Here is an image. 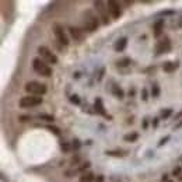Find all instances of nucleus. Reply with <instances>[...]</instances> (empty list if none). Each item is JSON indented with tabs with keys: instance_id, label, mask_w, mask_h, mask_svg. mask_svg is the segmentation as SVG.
Listing matches in <instances>:
<instances>
[{
	"instance_id": "nucleus-34",
	"label": "nucleus",
	"mask_w": 182,
	"mask_h": 182,
	"mask_svg": "<svg viewBox=\"0 0 182 182\" xmlns=\"http://www.w3.org/2000/svg\"><path fill=\"white\" fill-rule=\"evenodd\" d=\"M28 119H31L30 116H25V115L20 116V121H21V122H27V121H28Z\"/></svg>"
},
{
	"instance_id": "nucleus-31",
	"label": "nucleus",
	"mask_w": 182,
	"mask_h": 182,
	"mask_svg": "<svg viewBox=\"0 0 182 182\" xmlns=\"http://www.w3.org/2000/svg\"><path fill=\"white\" fill-rule=\"evenodd\" d=\"M158 123H160V118H154V121L151 122L153 128H157V126H158Z\"/></svg>"
},
{
	"instance_id": "nucleus-8",
	"label": "nucleus",
	"mask_w": 182,
	"mask_h": 182,
	"mask_svg": "<svg viewBox=\"0 0 182 182\" xmlns=\"http://www.w3.org/2000/svg\"><path fill=\"white\" fill-rule=\"evenodd\" d=\"M106 6H108L109 16L112 20H118L122 16V3L115 2V0H109V2H106Z\"/></svg>"
},
{
	"instance_id": "nucleus-26",
	"label": "nucleus",
	"mask_w": 182,
	"mask_h": 182,
	"mask_svg": "<svg viewBox=\"0 0 182 182\" xmlns=\"http://www.w3.org/2000/svg\"><path fill=\"white\" fill-rule=\"evenodd\" d=\"M72 147H73V150H79L80 147H81V143H80V140H79V139H74V140H73Z\"/></svg>"
},
{
	"instance_id": "nucleus-13",
	"label": "nucleus",
	"mask_w": 182,
	"mask_h": 182,
	"mask_svg": "<svg viewBox=\"0 0 182 182\" xmlns=\"http://www.w3.org/2000/svg\"><path fill=\"white\" fill-rule=\"evenodd\" d=\"M126 45H128V38L123 36V38H119V39L115 42L113 49H115V52H123V50L126 49Z\"/></svg>"
},
{
	"instance_id": "nucleus-24",
	"label": "nucleus",
	"mask_w": 182,
	"mask_h": 182,
	"mask_svg": "<svg viewBox=\"0 0 182 182\" xmlns=\"http://www.w3.org/2000/svg\"><path fill=\"white\" fill-rule=\"evenodd\" d=\"M106 156H112V157H125L126 153H121V151H106Z\"/></svg>"
},
{
	"instance_id": "nucleus-38",
	"label": "nucleus",
	"mask_w": 182,
	"mask_h": 182,
	"mask_svg": "<svg viewBox=\"0 0 182 182\" xmlns=\"http://www.w3.org/2000/svg\"><path fill=\"white\" fill-rule=\"evenodd\" d=\"M181 118H182V111H181V112H178V113H176V115L175 116H174V119H181Z\"/></svg>"
},
{
	"instance_id": "nucleus-22",
	"label": "nucleus",
	"mask_w": 182,
	"mask_h": 182,
	"mask_svg": "<svg viewBox=\"0 0 182 182\" xmlns=\"http://www.w3.org/2000/svg\"><path fill=\"white\" fill-rule=\"evenodd\" d=\"M46 129L49 130V132H52L55 136H60V129L58 128V126H52V125H48Z\"/></svg>"
},
{
	"instance_id": "nucleus-7",
	"label": "nucleus",
	"mask_w": 182,
	"mask_h": 182,
	"mask_svg": "<svg viewBox=\"0 0 182 182\" xmlns=\"http://www.w3.org/2000/svg\"><path fill=\"white\" fill-rule=\"evenodd\" d=\"M38 53H39V56L42 60H45V62L48 63V65H56L58 62H59V59H58V56L53 53V50H50L49 48L46 46H38Z\"/></svg>"
},
{
	"instance_id": "nucleus-18",
	"label": "nucleus",
	"mask_w": 182,
	"mask_h": 182,
	"mask_svg": "<svg viewBox=\"0 0 182 182\" xmlns=\"http://www.w3.org/2000/svg\"><path fill=\"white\" fill-rule=\"evenodd\" d=\"M35 118L36 119H39V121H45V122H53V121H55V116L48 115V113H38Z\"/></svg>"
},
{
	"instance_id": "nucleus-28",
	"label": "nucleus",
	"mask_w": 182,
	"mask_h": 182,
	"mask_svg": "<svg viewBox=\"0 0 182 182\" xmlns=\"http://www.w3.org/2000/svg\"><path fill=\"white\" fill-rule=\"evenodd\" d=\"M181 172H182L181 167H176V168H174V171H172V175L174 176H181Z\"/></svg>"
},
{
	"instance_id": "nucleus-2",
	"label": "nucleus",
	"mask_w": 182,
	"mask_h": 182,
	"mask_svg": "<svg viewBox=\"0 0 182 182\" xmlns=\"http://www.w3.org/2000/svg\"><path fill=\"white\" fill-rule=\"evenodd\" d=\"M32 69L36 74L39 76H43V77H49L52 76V67L48 65L45 60H42L41 58H35L32 60Z\"/></svg>"
},
{
	"instance_id": "nucleus-39",
	"label": "nucleus",
	"mask_w": 182,
	"mask_h": 182,
	"mask_svg": "<svg viewBox=\"0 0 182 182\" xmlns=\"http://www.w3.org/2000/svg\"><path fill=\"white\" fill-rule=\"evenodd\" d=\"M179 181H182V176H179Z\"/></svg>"
},
{
	"instance_id": "nucleus-17",
	"label": "nucleus",
	"mask_w": 182,
	"mask_h": 182,
	"mask_svg": "<svg viewBox=\"0 0 182 182\" xmlns=\"http://www.w3.org/2000/svg\"><path fill=\"white\" fill-rule=\"evenodd\" d=\"M80 182H95V176L93 172H86L80 176Z\"/></svg>"
},
{
	"instance_id": "nucleus-27",
	"label": "nucleus",
	"mask_w": 182,
	"mask_h": 182,
	"mask_svg": "<svg viewBox=\"0 0 182 182\" xmlns=\"http://www.w3.org/2000/svg\"><path fill=\"white\" fill-rule=\"evenodd\" d=\"M90 167H91V162H90V161H86V162H83V165H81V167L79 168V171H80V172H83L84 169L90 168Z\"/></svg>"
},
{
	"instance_id": "nucleus-20",
	"label": "nucleus",
	"mask_w": 182,
	"mask_h": 182,
	"mask_svg": "<svg viewBox=\"0 0 182 182\" xmlns=\"http://www.w3.org/2000/svg\"><path fill=\"white\" fill-rule=\"evenodd\" d=\"M60 150H62L63 153H69L70 150H73L72 144L67 142H60Z\"/></svg>"
},
{
	"instance_id": "nucleus-12",
	"label": "nucleus",
	"mask_w": 182,
	"mask_h": 182,
	"mask_svg": "<svg viewBox=\"0 0 182 182\" xmlns=\"http://www.w3.org/2000/svg\"><path fill=\"white\" fill-rule=\"evenodd\" d=\"M153 35L156 36V38H160L162 34V31H164V18H161V20L156 21L154 23V25H153Z\"/></svg>"
},
{
	"instance_id": "nucleus-4",
	"label": "nucleus",
	"mask_w": 182,
	"mask_h": 182,
	"mask_svg": "<svg viewBox=\"0 0 182 182\" xmlns=\"http://www.w3.org/2000/svg\"><path fill=\"white\" fill-rule=\"evenodd\" d=\"M94 9L97 10V14H98V17L101 18V23H102L104 25H108V24L111 23V16H109L106 3H104L101 0H97V2H94Z\"/></svg>"
},
{
	"instance_id": "nucleus-21",
	"label": "nucleus",
	"mask_w": 182,
	"mask_h": 182,
	"mask_svg": "<svg viewBox=\"0 0 182 182\" xmlns=\"http://www.w3.org/2000/svg\"><path fill=\"white\" fill-rule=\"evenodd\" d=\"M172 108H167V109H162L161 111V119H168L169 116L172 115Z\"/></svg>"
},
{
	"instance_id": "nucleus-1",
	"label": "nucleus",
	"mask_w": 182,
	"mask_h": 182,
	"mask_svg": "<svg viewBox=\"0 0 182 182\" xmlns=\"http://www.w3.org/2000/svg\"><path fill=\"white\" fill-rule=\"evenodd\" d=\"M83 18H81V30L83 31H90L94 32L95 30H98L99 27V17L97 14H94L93 10H86L83 11Z\"/></svg>"
},
{
	"instance_id": "nucleus-37",
	"label": "nucleus",
	"mask_w": 182,
	"mask_h": 182,
	"mask_svg": "<svg viewBox=\"0 0 182 182\" xmlns=\"http://www.w3.org/2000/svg\"><path fill=\"white\" fill-rule=\"evenodd\" d=\"M104 181V175H98L95 178V182H102Z\"/></svg>"
},
{
	"instance_id": "nucleus-14",
	"label": "nucleus",
	"mask_w": 182,
	"mask_h": 182,
	"mask_svg": "<svg viewBox=\"0 0 182 182\" xmlns=\"http://www.w3.org/2000/svg\"><path fill=\"white\" fill-rule=\"evenodd\" d=\"M179 67V62H164V65H162V69H164V72L167 73H172L175 72L176 69Z\"/></svg>"
},
{
	"instance_id": "nucleus-6",
	"label": "nucleus",
	"mask_w": 182,
	"mask_h": 182,
	"mask_svg": "<svg viewBox=\"0 0 182 182\" xmlns=\"http://www.w3.org/2000/svg\"><path fill=\"white\" fill-rule=\"evenodd\" d=\"M53 34H55V38H56V41L59 43H62V45H65V46H67L70 43V38L69 35L66 34V31H65V28H63L62 24H53Z\"/></svg>"
},
{
	"instance_id": "nucleus-40",
	"label": "nucleus",
	"mask_w": 182,
	"mask_h": 182,
	"mask_svg": "<svg viewBox=\"0 0 182 182\" xmlns=\"http://www.w3.org/2000/svg\"><path fill=\"white\" fill-rule=\"evenodd\" d=\"M168 182H174V181H168Z\"/></svg>"
},
{
	"instance_id": "nucleus-32",
	"label": "nucleus",
	"mask_w": 182,
	"mask_h": 182,
	"mask_svg": "<svg viewBox=\"0 0 182 182\" xmlns=\"http://www.w3.org/2000/svg\"><path fill=\"white\" fill-rule=\"evenodd\" d=\"M147 126H149V118H144L143 119V129H147Z\"/></svg>"
},
{
	"instance_id": "nucleus-16",
	"label": "nucleus",
	"mask_w": 182,
	"mask_h": 182,
	"mask_svg": "<svg viewBox=\"0 0 182 182\" xmlns=\"http://www.w3.org/2000/svg\"><path fill=\"white\" fill-rule=\"evenodd\" d=\"M137 139H139V133H136V132L128 133V135L123 136V140L128 143H135V142H137Z\"/></svg>"
},
{
	"instance_id": "nucleus-9",
	"label": "nucleus",
	"mask_w": 182,
	"mask_h": 182,
	"mask_svg": "<svg viewBox=\"0 0 182 182\" xmlns=\"http://www.w3.org/2000/svg\"><path fill=\"white\" fill-rule=\"evenodd\" d=\"M67 32H69V36L72 38L73 41H76V42H83L84 38H86V34L84 31L80 28V27H73L70 25L67 28Z\"/></svg>"
},
{
	"instance_id": "nucleus-10",
	"label": "nucleus",
	"mask_w": 182,
	"mask_h": 182,
	"mask_svg": "<svg viewBox=\"0 0 182 182\" xmlns=\"http://www.w3.org/2000/svg\"><path fill=\"white\" fill-rule=\"evenodd\" d=\"M169 50H171V41H169L167 36L157 42V45H156V55L157 56H160V55H162V53H168Z\"/></svg>"
},
{
	"instance_id": "nucleus-19",
	"label": "nucleus",
	"mask_w": 182,
	"mask_h": 182,
	"mask_svg": "<svg viewBox=\"0 0 182 182\" xmlns=\"http://www.w3.org/2000/svg\"><path fill=\"white\" fill-rule=\"evenodd\" d=\"M151 97L153 98H158L160 97V86L157 83H154L151 87Z\"/></svg>"
},
{
	"instance_id": "nucleus-15",
	"label": "nucleus",
	"mask_w": 182,
	"mask_h": 182,
	"mask_svg": "<svg viewBox=\"0 0 182 182\" xmlns=\"http://www.w3.org/2000/svg\"><path fill=\"white\" fill-rule=\"evenodd\" d=\"M112 94L116 97V98H119V99L125 98V93H123V90L121 88L118 84H113V86H112Z\"/></svg>"
},
{
	"instance_id": "nucleus-29",
	"label": "nucleus",
	"mask_w": 182,
	"mask_h": 182,
	"mask_svg": "<svg viewBox=\"0 0 182 182\" xmlns=\"http://www.w3.org/2000/svg\"><path fill=\"white\" fill-rule=\"evenodd\" d=\"M142 99L143 101H147V99H149V93H147V90L146 88L142 90Z\"/></svg>"
},
{
	"instance_id": "nucleus-3",
	"label": "nucleus",
	"mask_w": 182,
	"mask_h": 182,
	"mask_svg": "<svg viewBox=\"0 0 182 182\" xmlns=\"http://www.w3.org/2000/svg\"><path fill=\"white\" fill-rule=\"evenodd\" d=\"M25 91L28 93V95H36V97H42L46 94L48 88L43 83L39 81H28L25 84Z\"/></svg>"
},
{
	"instance_id": "nucleus-25",
	"label": "nucleus",
	"mask_w": 182,
	"mask_h": 182,
	"mask_svg": "<svg viewBox=\"0 0 182 182\" xmlns=\"http://www.w3.org/2000/svg\"><path fill=\"white\" fill-rule=\"evenodd\" d=\"M129 63H130V59H128V58H126V59L121 60V62H116V66H118V67H125V66H128Z\"/></svg>"
},
{
	"instance_id": "nucleus-30",
	"label": "nucleus",
	"mask_w": 182,
	"mask_h": 182,
	"mask_svg": "<svg viewBox=\"0 0 182 182\" xmlns=\"http://www.w3.org/2000/svg\"><path fill=\"white\" fill-rule=\"evenodd\" d=\"M169 139H171V137H169V136H165V137H162V139L160 140V143H158V147H161V146H164V144H165L167 142H168Z\"/></svg>"
},
{
	"instance_id": "nucleus-5",
	"label": "nucleus",
	"mask_w": 182,
	"mask_h": 182,
	"mask_svg": "<svg viewBox=\"0 0 182 182\" xmlns=\"http://www.w3.org/2000/svg\"><path fill=\"white\" fill-rule=\"evenodd\" d=\"M43 102V98L42 97H36V95H25L23 98H20L18 101V105L21 108H35V106L41 105Z\"/></svg>"
},
{
	"instance_id": "nucleus-11",
	"label": "nucleus",
	"mask_w": 182,
	"mask_h": 182,
	"mask_svg": "<svg viewBox=\"0 0 182 182\" xmlns=\"http://www.w3.org/2000/svg\"><path fill=\"white\" fill-rule=\"evenodd\" d=\"M93 108H94V112H95V113H98V115L106 118L108 121H112V116L106 113L105 106H104V102H102V99H101V98H97L95 101H94V106H93Z\"/></svg>"
},
{
	"instance_id": "nucleus-33",
	"label": "nucleus",
	"mask_w": 182,
	"mask_h": 182,
	"mask_svg": "<svg viewBox=\"0 0 182 182\" xmlns=\"http://www.w3.org/2000/svg\"><path fill=\"white\" fill-rule=\"evenodd\" d=\"M104 73H105V69H101V72H99V76H98V81H101L102 80V77H104Z\"/></svg>"
},
{
	"instance_id": "nucleus-23",
	"label": "nucleus",
	"mask_w": 182,
	"mask_h": 182,
	"mask_svg": "<svg viewBox=\"0 0 182 182\" xmlns=\"http://www.w3.org/2000/svg\"><path fill=\"white\" fill-rule=\"evenodd\" d=\"M70 102L74 104V105H80V97L77 94H72L70 95Z\"/></svg>"
},
{
	"instance_id": "nucleus-35",
	"label": "nucleus",
	"mask_w": 182,
	"mask_h": 182,
	"mask_svg": "<svg viewBox=\"0 0 182 182\" xmlns=\"http://www.w3.org/2000/svg\"><path fill=\"white\" fill-rule=\"evenodd\" d=\"M161 181L162 182H168V174H164V175L161 176Z\"/></svg>"
},
{
	"instance_id": "nucleus-36",
	"label": "nucleus",
	"mask_w": 182,
	"mask_h": 182,
	"mask_svg": "<svg viewBox=\"0 0 182 182\" xmlns=\"http://www.w3.org/2000/svg\"><path fill=\"white\" fill-rule=\"evenodd\" d=\"M181 128H182V119L179 121V122L175 125V128H174V130H175V129H181Z\"/></svg>"
}]
</instances>
